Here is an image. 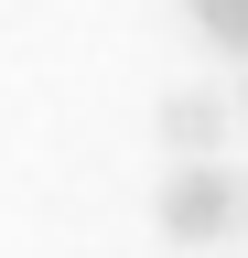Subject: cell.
Instances as JSON below:
<instances>
[{
  "instance_id": "cell-3",
  "label": "cell",
  "mask_w": 248,
  "mask_h": 258,
  "mask_svg": "<svg viewBox=\"0 0 248 258\" xmlns=\"http://www.w3.org/2000/svg\"><path fill=\"white\" fill-rule=\"evenodd\" d=\"M183 11H194V32H205L216 54H237V64H248V0H183Z\"/></svg>"
},
{
  "instance_id": "cell-1",
  "label": "cell",
  "mask_w": 248,
  "mask_h": 258,
  "mask_svg": "<svg viewBox=\"0 0 248 258\" xmlns=\"http://www.w3.org/2000/svg\"><path fill=\"white\" fill-rule=\"evenodd\" d=\"M151 226H162L173 247H216V237H237L248 226V172L237 161H173L162 172V194H151Z\"/></svg>"
},
{
  "instance_id": "cell-2",
  "label": "cell",
  "mask_w": 248,
  "mask_h": 258,
  "mask_svg": "<svg viewBox=\"0 0 248 258\" xmlns=\"http://www.w3.org/2000/svg\"><path fill=\"white\" fill-rule=\"evenodd\" d=\"M151 129H162V151H183V161H205L216 140H227V97H205V86H173Z\"/></svg>"
}]
</instances>
